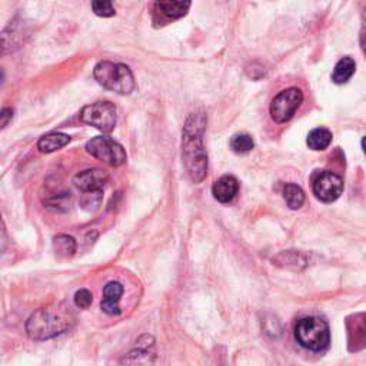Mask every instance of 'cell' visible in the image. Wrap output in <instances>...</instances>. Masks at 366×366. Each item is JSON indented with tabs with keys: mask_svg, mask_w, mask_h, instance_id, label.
<instances>
[{
	"mask_svg": "<svg viewBox=\"0 0 366 366\" xmlns=\"http://www.w3.org/2000/svg\"><path fill=\"white\" fill-rule=\"evenodd\" d=\"M93 76L100 86L118 95H130L136 88L132 70L123 63L102 61L95 66Z\"/></svg>",
	"mask_w": 366,
	"mask_h": 366,
	"instance_id": "3957f363",
	"label": "cell"
},
{
	"mask_svg": "<svg viewBox=\"0 0 366 366\" xmlns=\"http://www.w3.org/2000/svg\"><path fill=\"white\" fill-rule=\"evenodd\" d=\"M238 192H239V182L232 175L222 176L214 183V186H212L214 198L221 203L232 202L234 196L238 195Z\"/></svg>",
	"mask_w": 366,
	"mask_h": 366,
	"instance_id": "8fae6325",
	"label": "cell"
},
{
	"mask_svg": "<svg viewBox=\"0 0 366 366\" xmlns=\"http://www.w3.org/2000/svg\"><path fill=\"white\" fill-rule=\"evenodd\" d=\"M206 127V116L203 113H192L182 134V159L189 179L200 183L207 175V153L203 145V132Z\"/></svg>",
	"mask_w": 366,
	"mask_h": 366,
	"instance_id": "6da1fadb",
	"label": "cell"
},
{
	"mask_svg": "<svg viewBox=\"0 0 366 366\" xmlns=\"http://www.w3.org/2000/svg\"><path fill=\"white\" fill-rule=\"evenodd\" d=\"M192 0H153L152 20L156 26H164L185 17Z\"/></svg>",
	"mask_w": 366,
	"mask_h": 366,
	"instance_id": "9c48e42d",
	"label": "cell"
},
{
	"mask_svg": "<svg viewBox=\"0 0 366 366\" xmlns=\"http://www.w3.org/2000/svg\"><path fill=\"white\" fill-rule=\"evenodd\" d=\"M81 120L99 129L103 134H111L116 126V108L111 102H96L81 111Z\"/></svg>",
	"mask_w": 366,
	"mask_h": 366,
	"instance_id": "8992f818",
	"label": "cell"
},
{
	"mask_svg": "<svg viewBox=\"0 0 366 366\" xmlns=\"http://www.w3.org/2000/svg\"><path fill=\"white\" fill-rule=\"evenodd\" d=\"M92 10L99 17H113L116 15L112 0H92Z\"/></svg>",
	"mask_w": 366,
	"mask_h": 366,
	"instance_id": "ffe728a7",
	"label": "cell"
},
{
	"mask_svg": "<svg viewBox=\"0 0 366 366\" xmlns=\"http://www.w3.org/2000/svg\"><path fill=\"white\" fill-rule=\"evenodd\" d=\"M312 189L321 202L332 203L341 198L344 192V180L333 172L321 170L312 176Z\"/></svg>",
	"mask_w": 366,
	"mask_h": 366,
	"instance_id": "ba28073f",
	"label": "cell"
},
{
	"mask_svg": "<svg viewBox=\"0 0 366 366\" xmlns=\"http://www.w3.org/2000/svg\"><path fill=\"white\" fill-rule=\"evenodd\" d=\"M86 150L97 161L118 168L127 161L126 150L120 143L109 136H96L86 143Z\"/></svg>",
	"mask_w": 366,
	"mask_h": 366,
	"instance_id": "5b68a950",
	"label": "cell"
},
{
	"mask_svg": "<svg viewBox=\"0 0 366 366\" xmlns=\"http://www.w3.org/2000/svg\"><path fill=\"white\" fill-rule=\"evenodd\" d=\"M295 337L298 344L312 352H324L331 344L329 325L318 317H306L296 322Z\"/></svg>",
	"mask_w": 366,
	"mask_h": 366,
	"instance_id": "277c9868",
	"label": "cell"
},
{
	"mask_svg": "<svg viewBox=\"0 0 366 366\" xmlns=\"http://www.w3.org/2000/svg\"><path fill=\"white\" fill-rule=\"evenodd\" d=\"M13 118V109L10 108H5L0 111V129H3L9 125V122L12 120Z\"/></svg>",
	"mask_w": 366,
	"mask_h": 366,
	"instance_id": "603a6c76",
	"label": "cell"
},
{
	"mask_svg": "<svg viewBox=\"0 0 366 366\" xmlns=\"http://www.w3.org/2000/svg\"><path fill=\"white\" fill-rule=\"evenodd\" d=\"M356 63L352 58L345 56L335 65L333 73H332V82L336 85H344L351 81V77L355 74Z\"/></svg>",
	"mask_w": 366,
	"mask_h": 366,
	"instance_id": "5bb4252c",
	"label": "cell"
},
{
	"mask_svg": "<svg viewBox=\"0 0 366 366\" xmlns=\"http://www.w3.org/2000/svg\"><path fill=\"white\" fill-rule=\"evenodd\" d=\"M69 143H70L69 135L59 134V132H51V134H47L39 139L38 148L43 153H51V152H56V150L65 148Z\"/></svg>",
	"mask_w": 366,
	"mask_h": 366,
	"instance_id": "9a60e30c",
	"label": "cell"
},
{
	"mask_svg": "<svg viewBox=\"0 0 366 366\" xmlns=\"http://www.w3.org/2000/svg\"><path fill=\"white\" fill-rule=\"evenodd\" d=\"M253 148H255V142H253L252 136H249L246 134H238V135L232 136V139H230V149L238 154L249 153Z\"/></svg>",
	"mask_w": 366,
	"mask_h": 366,
	"instance_id": "d6986e66",
	"label": "cell"
},
{
	"mask_svg": "<svg viewBox=\"0 0 366 366\" xmlns=\"http://www.w3.org/2000/svg\"><path fill=\"white\" fill-rule=\"evenodd\" d=\"M74 325V317L63 305L40 308L26 322V333L35 341H46L66 333Z\"/></svg>",
	"mask_w": 366,
	"mask_h": 366,
	"instance_id": "7a4b0ae2",
	"label": "cell"
},
{
	"mask_svg": "<svg viewBox=\"0 0 366 366\" xmlns=\"http://www.w3.org/2000/svg\"><path fill=\"white\" fill-rule=\"evenodd\" d=\"M24 38L23 24L13 22L0 33V54H10V51L20 47Z\"/></svg>",
	"mask_w": 366,
	"mask_h": 366,
	"instance_id": "4fadbf2b",
	"label": "cell"
},
{
	"mask_svg": "<svg viewBox=\"0 0 366 366\" xmlns=\"http://www.w3.org/2000/svg\"><path fill=\"white\" fill-rule=\"evenodd\" d=\"M283 198L286 200V205L291 209H299L305 203V192L301 186L295 185V183H287L283 189Z\"/></svg>",
	"mask_w": 366,
	"mask_h": 366,
	"instance_id": "e0dca14e",
	"label": "cell"
},
{
	"mask_svg": "<svg viewBox=\"0 0 366 366\" xmlns=\"http://www.w3.org/2000/svg\"><path fill=\"white\" fill-rule=\"evenodd\" d=\"M303 102V93L298 88H289L279 92L271 103L272 119L282 125L289 122Z\"/></svg>",
	"mask_w": 366,
	"mask_h": 366,
	"instance_id": "52a82bcc",
	"label": "cell"
},
{
	"mask_svg": "<svg viewBox=\"0 0 366 366\" xmlns=\"http://www.w3.org/2000/svg\"><path fill=\"white\" fill-rule=\"evenodd\" d=\"M3 82H5V72L0 69V86L3 85Z\"/></svg>",
	"mask_w": 366,
	"mask_h": 366,
	"instance_id": "cb8c5ba5",
	"label": "cell"
},
{
	"mask_svg": "<svg viewBox=\"0 0 366 366\" xmlns=\"http://www.w3.org/2000/svg\"><path fill=\"white\" fill-rule=\"evenodd\" d=\"M122 295H123V286L119 282H109L103 289V301L100 303L102 310L111 317L120 315L119 301Z\"/></svg>",
	"mask_w": 366,
	"mask_h": 366,
	"instance_id": "7c38bea8",
	"label": "cell"
},
{
	"mask_svg": "<svg viewBox=\"0 0 366 366\" xmlns=\"http://www.w3.org/2000/svg\"><path fill=\"white\" fill-rule=\"evenodd\" d=\"M9 245V238H8V232L5 228V223L2 221V216H0V253L5 252V249Z\"/></svg>",
	"mask_w": 366,
	"mask_h": 366,
	"instance_id": "7402d4cb",
	"label": "cell"
},
{
	"mask_svg": "<svg viewBox=\"0 0 366 366\" xmlns=\"http://www.w3.org/2000/svg\"><path fill=\"white\" fill-rule=\"evenodd\" d=\"M76 241L69 234H58L54 238V249L61 257H70L76 252Z\"/></svg>",
	"mask_w": 366,
	"mask_h": 366,
	"instance_id": "ac0fdd59",
	"label": "cell"
},
{
	"mask_svg": "<svg viewBox=\"0 0 366 366\" xmlns=\"http://www.w3.org/2000/svg\"><path fill=\"white\" fill-rule=\"evenodd\" d=\"M332 132L326 127H317L309 132L306 145L312 150H325L332 143Z\"/></svg>",
	"mask_w": 366,
	"mask_h": 366,
	"instance_id": "2e32d148",
	"label": "cell"
},
{
	"mask_svg": "<svg viewBox=\"0 0 366 366\" xmlns=\"http://www.w3.org/2000/svg\"><path fill=\"white\" fill-rule=\"evenodd\" d=\"M109 180V175L102 169H88L73 177L74 186L83 193L102 192Z\"/></svg>",
	"mask_w": 366,
	"mask_h": 366,
	"instance_id": "30bf717a",
	"label": "cell"
},
{
	"mask_svg": "<svg viewBox=\"0 0 366 366\" xmlns=\"http://www.w3.org/2000/svg\"><path fill=\"white\" fill-rule=\"evenodd\" d=\"M93 296L88 289H81L74 294V305L81 309H88L92 305Z\"/></svg>",
	"mask_w": 366,
	"mask_h": 366,
	"instance_id": "44dd1931",
	"label": "cell"
}]
</instances>
